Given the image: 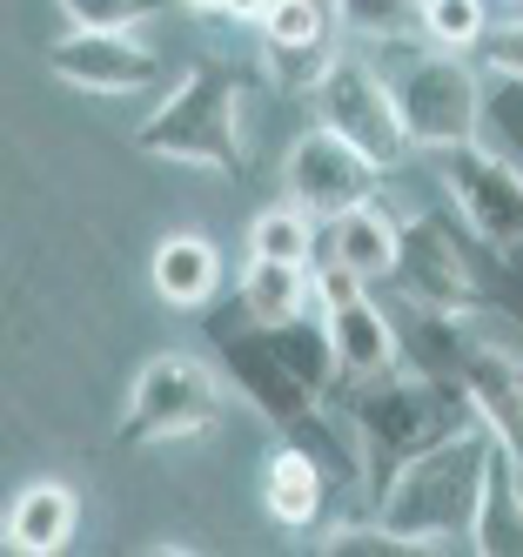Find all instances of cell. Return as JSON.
<instances>
[{"instance_id": "cell-26", "label": "cell", "mask_w": 523, "mask_h": 557, "mask_svg": "<svg viewBox=\"0 0 523 557\" xmlns=\"http://www.w3.org/2000/svg\"><path fill=\"white\" fill-rule=\"evenodd\" d=\"M476 54H483V67H490L497 82H516V88H523V14H516V21H497V27L476 41Z\"/></svg>"}, {"instance_id": "cell-24", "label": "cell", "mask_w": 523, "mask_h": 557, "mask_svg": "<svg viewBox=\"0 0 523 557\" xmlns=\"http://www.w3.org/2000/svg\"><path fill=\"white\" fill-rule=\"evenodd\" d=\"M483 34H490V0H423V27L416 41L429 48H476Z\"/></svg>"}, {"instance_id": "cell-19", "label": "cell", "mask_w": 523, "mask_h": 557, "mask_svg": "<svg viewBox=\"0 0 523 557\" xmlns=\"http://www.w3.org/2000/svg\"><path fill=\"white\" fill-rule=\"evenodd\" d=\"M322 243H329L362 283H389L396 275V256H402V222L396 215H383L376 202H362V209H349V215H336V222H322Z\"/></svg>"}, {"instance_id": "cell-25", "label": "cell", "mask_w": 523, "mask_h": 557, "mask_svg": "<svg viewBox=\"0 0 523 557\" xmlns=\"http://www.w3.org/2000/svg\"><path fill=\"white\" fill-rule=\"evenodd\" d=\"M67 14V27H101V34H135L154 14H169L175 0H54Z\"/></svg>"}, {"instance_id": "cell-22", "label": "cell", "mask_w": 523, "mask_h": 557, "mask_svg": "<svg viewBox=\"0 0 523 557\" xmlns=\"http://www.w3.org/2000/svg\"><path fill=\"white\" fill-rule=\"evenodd\" d=\"M315 243H322V228L302 202H275L249 222V256H262V262H309Z\"/></svg>"}, {"instance_id": "cell-12", "label": "cell", "mask_w": 523, "mask_h": 557, "mask_svg": "<svg viewBox=\"0 0 523 557\" xmlns=\"http://www.w3.org/2000/svg\"><path fill=\"white\" fill-rule=\"evenodd\" d=\"M389 283L402 289V302H416L423 315H450L463 302H476V275L457 249V235L443 228L436 215H410L402 222V256Z\"/></svg>"}, {"instance_id": "cell-9", "label": "cell", "mask_w": 523, "mask_h": 557, "mask_svg": "<svg viewBox=\"0 0 523 557\" xmlns=\"http://www.w3.org/2000/svg\"><path fill=\"white\" fill-rule=\"evenodd\" d=\"M222 356H228V376H235V389L249 396V404L275 423V430H302L315 410H322V389L282 356V343H275V330L269 323H249L241 315L235 330H222Z\"/></svg>"}, {"instance_id": "cell-7", "label": "cell", "mask_w": 523, "mask_h": 557, "mask_svg": "<svg viewBox=\"0 0 523 557\" xmlns=\"http://www.w3.org/2000/svg\"><path fill=\"white\" fill-rule=\"evenodd\" d=\"M436 175H443V188H450V202L470 222L476 243L523 249V169L510 154L483 148V141H457L436 154Z\"/></svg>"}, {"instance_id": "cell-18", "label": "cell", "mask_w": 523, "mask_h": 557, "mask_svg": "<svg viewBox=\"0 0 523 557\" xmlns=\"http://www.w3.org/2000/svg\"><path fill=\"white\" fill-rule=\"evenodd\" d=\"M470 544L483 557H523V457H510L503 444L490 450V476H483Z\"/></svg>"}, {"instance_id": "cell-5", "label": "cell", "mask_w": 523, "mask_h": 557, "mask_svg": "<svg viewBox=\"0 0 523 557\" xmlns=\"http://www.w3.org/2000/svg\"><path fill=\"white\" fill-rule=\"evenodd\" d=\"M222 383L209 363L182 349H154L128 383V410H121V444H188L222 423Z\"/></svg>"}, {"instance_id": "cell-4", "label": "cell", "mask_w": 523, "mask_h": 557, "mask_svg": "<svg viewBox=\"0 0 523 557\" xmlns=\"http://www.w3.org/2000/svg\"><path fill=\"white\" fill-rule=\"evenodd\" d=\"M389 88H396V108L410 122L416 148L443 154L457 141H476L483 128V88H476V67L457 54V48H429V41H410L389 67Z\"/></svg>"}, {"instance_id": "cell-14", "label": "cell", "mask_w": 523, "mask_h": 557, "mask_svg": "<svg viewBox=\"0 0 523 557\" xmlns=\"http://www.w3.org/2000/svg\"><path fill=\"white\" fill-rule=\"evenodd\" d=\"M322 323H329L336 363H343V376H349V383H370V376H389V370H402V343H396L389 315H383L370 296L329 302V309H322Z\"/></svg>"}, {"instance_id": "cell-16", "label": "cell", "mask_w": 523, "mask_h": 557, "mask_svg": "<svg viewBox=\"0 0 523 557\" xmlns=\"http://www.w3.org/2000/svg\"><path fill=\"white\" fill-rule=\"evenodd\" d=\"M148 283H154V296L169 302V309H201V302L222 289V256H215L209 235L175 228V235H161V243H154Z\"/></svg>"}, {"instance_id": "cell-1", "label": "cell", "mask_w": 523, "mask_h": 557, "mask_svg": "<svg viewBox=\"0 0 523 557\" xmlns=\"http://www.w3.org/2000/svg\"><path fill=\"white\" fill-rule=\"evenodd\" d=\"M490 450H497V436H490V423L476 417V423L450 430L443 444L416 450L410 463H396V476L376 491V524L396 537V550L450 544L457 531L476 524L483 476H490Z\"/></svg>"}, {"instance_id": "cell-15", "label": "cell", "mask_w": 523, "mask_h": 557, "mask_svg": "<svg viewBox=\"0 0 523 557\" xmlns=\"http://www.w3.org/2000/svg\"><path fill=\"white\" fill-rule=\"evenodd\" d=\"M322 504H329V470H322V457L296 436V444H282L262 470V510L282 531H309L322 517Z\"/></svg>"}, {"instance_id": "cell-20", "label": "cell", "mask_w": 523, "mask_h": 557, "mask_svg": "<svg viewBox=\"0 0 523 557\" xmlns=\"http://www.w3.org/2000/svg\"><path fill=\"white\" fill-rule=\"evenodd\" d=\"M235 302H241L249 323H296V315L322 309L309 262H262V256H249V269H241V296Z\"/></svg>"}, {"instance_id": "cell-8", "label": "cell", "mask_w": 523, "mask_h": 557, "mask_svg": "<svg viewBox=\"0 0 523 557\" xmlns=\"http://www.w3.org/2000/svg\"><path fill=\"white\" fill-rule=\"evenodd\" d=\"M376 182H383V169L322 122L309 135H296V148L282 154V188H289V202H302L315 222H336V215L362 209L376 195Z\"/></svg>"}, {"instance_id": "cell-11", "label": "cell", "mask_w": 523, "mask_h": 557, "mask_svg": "<svg viewBox=\"0 0 523 557\" xmlns=\"http://www.w3.org/2000/svg\"><path fill=\"white\" fill-rule=\"evenodd\" d=\"M48 74L74 95H141L161 88V54L141 48L135 34H101V27H74L67 41L48 48Z\"/></svg>"}, {"instance_id": "cell-27", "label": "cell", "mask_w": 523, "mask_h": 557, "mask_svg": "<svg viewBox=\"0 0 523 557\" xmlns=\"http://www.w3.org/2000/svg\"><path fill=\"white\" fill-rule=\"evenodd\" d=\"M269 8H275V0H228V21H249V27H256Z\"/></svg>"}, {"instance_id": "cell-2", "label": "cell", "mask_w": 523, "mask_h": 557, "mask_svg": "<svg viewBox=\"0 0 523 557\" xmlns=\"http://www.w3.org/2000/svg\"><path fill=\"white\" fill-rule=\"evenodd\" d=\"M463 423H476V410H470L463 383L443 376V370H429V376L389 370V376L356 383L349 430H356V457H362V470H370L376 491L396 476V463H410L416 450L443 444V436L463 430Z\"/></svg>"}, {"instance_id": "cell-6", "label": "cell", "mask_w": 523, "mask_h": 557, "mask_svg": "<svg viewBox=\"0 0 523 557\" xmlns=\"http://www.w3.org/2000/svg\"><path fill=\"white\" fill-rule=\"evenodd\" d=\"M309 101H315V122H322V128H336L343 141H356L383 175L402 169V162L416 154V135H410V122H402V108H396L389 74L370 67V61L343 54L329 74H322V88H315Z\"/></svg>"}, {"instance_id": "cell-21", "label": "cell", "mask_w": 523, "mask_h": 557, "mask_svg": "<svg viewBox=\"0 0 523 557\" xmlns=\"http://www.w3.org/2000/svg\"><path fill=\"white\" fill-rule=\"evenodd\" d=\"M443 323V343H450V376L463 356H497V363H523V323L510 309H490V302H463L450 315H436Z\"/></svg>"}, {"instance_id": "cell-23", "label": "cell", "mask_w": 523, "mask_h": 557, "mask_svg": "<svg viewBox=\"0 0 523 557\" xmlns=\"http://www.w3.org/2000/svg\"><path fill=\"white\" fill-rule=\"evenodd\" d=\"M343 34H362V41H416L423 27V0H336Z\"/></svg>"}, {"instance_id": "cell-3", "label": "cell", "mask_w": 523, "mask_h": 557, "mask_svg": "<svg viewBox=\"0 0 523 557\" xmlns=\"http://www.w3.org/2000/svg\"><path fill=\"white\" fill-rule=\"evenodd\" d=\"M135 148L148 162L241 175L249 169V148H241V74L228 61H188L175 95L135 128Z\"/></svg>"}, {"instance_id": "cell-13", "label": "cell", "mask_w": 523, "mask_h": 557, "mask_svg": "<svg viewBox=\"0 0 523 557\" xmlns=\"http://www.w3.org/2000/svg\"><path fill=\"white\" fill-rule=\"evenodd\" d=\"M80 531V491L74 484H54V476H34V484L14 491L8 504V550L21 557H54L67 550Z\"/></svg>"}, {"instance_id": "cell-28", "label": "cell", "mask_w": 523, "mask_h": 557, "mask_svg": "<svg viewBox=\"0 0 523 557\" xmlns=\"http://www.w3.org/2000/svg\"><path fill=\"white\" fill-rule=\"evenodd\" d=\"M188 14H228V0H182Z\"/></svg>"}, {"instance_id": "cell-17", "label": "cell", "mask_w": 523, "mask_h": 557, "mask_svg": "<svg viewBox=\"0 0 523 557\" xmlns=\"http://www.w3.org/2000/svg\"><path fill=\"white\" fill-rule=\"evenodd\" d=\"M457 383L470 396V410L490 423V436L523 457V363H497V356H463L457 363Z\"/></svg>"}, {"instance_id": "cell-10", "label": "cell", "mask_w": 523, "mask_h": 557, "mask_svg": "<svg viewBox=\"0 0 523 557\" xmlns=\"http://www.w3.org/2000/svg\"><path fill=\"white\" fill-rule=\"evenodd\" d=\"M336 27L322 0H275V8L256 21V41H262V67L282 95H315L322 74H329L336 54Z\"/></svg>"}]
</instances>
